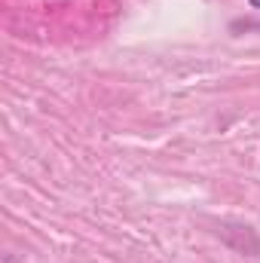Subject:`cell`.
Segmentation results:
<instances>
[{
  "instance_id": "6da1fadb",
  "label": "cell",
  "mask_w": 260,
  "mask_h": 263,
  "mask_svg": "<svg viewBox=\"0 0 260 263\" xmlns=\"http://www.w3.org/2000/svg\"><path fill=\"white\" fill-rule=\"evenodd\" d=\"M248 6H251V9H260V0H248Z\"/></svg>"
}]
</instances>
